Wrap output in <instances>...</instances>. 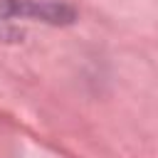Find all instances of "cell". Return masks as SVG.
I'll use <instances>...</instances> for the list:
<instances>
[]
</instances>
